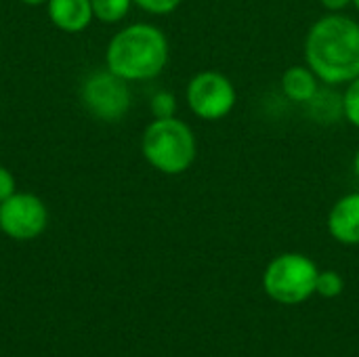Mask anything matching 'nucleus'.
<instances>
[{
	"label": "nucleus",
	"mask_w": 359,
	"mask_h": 357,
	"mask_svg": "<svg viewBox=\"0 0 359 357\" xmlns=\"http://www.w3.org/2000/svg\"><path fill=\"white\" fill-rule=\"evenodd\" d=\"M303 53L324 84H349L359 76V21L343 13L320 17L305 36Z\"/></svg>",
	"instance_id": "nucleus-1"
},
{
	"label": "nucleus",
	"mask_w": 359,
	"mask_h": 357,
	"mask_svg": "<svg viewBox=\"0 0 359 357\" xmlns=\"http://www.w3.org/2000/svg\"><path fill=\"white\" fill-rule=\"evenodd\" d=\"M149 109H151V116L156 120H164V118H172L177 114V99L172 93L168 90H160L151 97L149 101Z\"/></svg>",
	"instance_id": "nucleus-14"
},
{
	"label": "nucleus",
	"mask_w": 359,
	"mask_h": 357,
	"mask_svg": "<svg viewBox=\"0 0 359 357\" xmlns=\"http://www.w3.org/2000/svg\"><path fill=\"white\" fill-rule=\"evenodd\" d=\"M318 274L320 269L309 257L301 252H284L267 265L263 288L276 303L299 305L316 292Z\"/></svg>",
	"instance_id": "nucleus-4"
},
{
	"label": "nucleus",
	"mask_w": 359,
	"mask_h": 357,
	"mask_svg": "<svg viewBox=\"0 0 359 357\" xmlns=\"http://www.w3.org/2000/svg\"><path fill=\"white\" fill-rule=\"evenodd\" d=\"M46 11L53 25L67 34H78L86 29L88 23L95 19L90 0H48Z\"/></svg>",
	"instance_id": "nucleus-9"
},
{
	"label": "nucleus",
	"mask_w": 359,
	"mask_h": 357,
	"mask_svg": "<svg viewBox=\"0 0 359 357\" xmlns=\"http://www.w3.org/2000/svg\"><path fill=\"white\" fill-rule=\"evenodd\" d=\"M320 78L316 72L305 65H292L282 74V90L294 103H309L320 90Z\"/></svg>",
	"instance_id": "nucleus-10"
},
{
	"label": "nucleus",
	"mask_w": 359,
	"mask_h": 357,
	"mask_svg": "<svg viewBox=\"0 0 359 357\" xmlns=\"http://www.w3.org/2000/svg\"><path fill=\"white\" fill-rule=\"evenodd\" d=\"M93 4V15L101 23H118L122 21L130 6L135 4L133 0H90Z\"/></svg>",
	"instance_id": "nucleus-11"
},
{
	"label": "nucleus",
	"mask_w": 359,
	"mask_h": 357,
	"mask_svg": "<svg viewBox=\"0 0 359 357\" xmlns=\"http://www.w3.org/2000/svg\"><path fill=\"white\" fill-rule=\"evenodd\" d=\"M23 4H27V6H40V4H46L48 0H21Z\"/></svg>",
	"instance_id": "nucleus-18"
},
{
	"label": "nucleus",
	"mask_w": 359,
	"mask_h": 357,
	"mask_svg": "<svg viewBox=\"0 0 359 357\" xmlns=\"http://www.w3.org/2000/svg\"><path fill=\"white\" fill-rule=\"evenodd\" d=\"M343 116L351 126L359 128V76L347 84L343 93Z\"/></svg>",
	"instance_id": "nucleus-12"
},
{
	"label": "nucleus",
	"mask_w": 359,
	"mask_h": 357,
	"mask_svg": "<svg viewBox=\"0 0 359 357\" xmlns=\"http://www.w3.org/2000/svg\"><path fill=\"white\" fill-rule=\"evenodd\" d=\"M353 173H355V177L359 179V149L355 151V158H353Z\"/></svg>",
	"instance_id": "nucleus-19"
},
{
	"label": "nucleus",
	"mask_w": 359,
	"mask_h": 357,
	"mask_svg": "<svg viewBox=\"0 0 359 357\" xmlns=\"http://www.w3.org/2000/svg\"><path fill=\"white\" fill-rule=\"evenodd\" d=\"M345 282L341 278V274L328 269V271H320L318 274V282H316V292L326 297V299H334L343 292Z\"/></svg>",
	"instance_id": "nucleus-13"
},
{
	"label": "nucleus",
	"mask_w": 359,
	"mask_h": 357,
	"mask_svg": "<svg viewBox=\"0 0 359 357\" xmlns=\"http://www.w3.org/2000/svg\"><path fill=\"white\" fill-rule=\"evenodd\" d=\"M48 225L46 204L25 191H15L8 200L0 204V231L13 240H34Z\"/></svg>",
	"instance_id": "nucleus-7"
},
{
	"label": "nucleus",
	"mask_w": 359,
	"mask_h": 357,
	"mask_svg": "<svg viewBox=\"0 0 359 357\" xmlns=\"http://www.w3.org/2000/svg\"><path fill=\"white\" fill-rule=\"evenodd\" d=\"M141 154L162 175L187 173L198 156V141L191 126L177 116L151 120L141 139Z\"/></svg>",
	"instance_id": "nucleus-3"
},
{
	"label": "nucleus",
	"mask_w": 359,
	"mask_h": 357,
	"mask_svg": "<svg viewBox=\"0 0 359 357\" xmlns=\"http://www.w3.org/2000/svg\"><path fill=\"white\" fill-rule=\"evenodd\" d=\"M84 107L103 122H120L133 103L128 82L109 69L95 72L82 86Z\"/></svg>",
	"instance_id": "nucleus-6"
},
{
	"label": "nucleus",
	"mask_w": 359,
	"mask_h": 357,
	"mask_svg": "<svg viewBox=\"0 0 359 357\" xmlns=\"http://www.w3.org/2000/svg\"><path fill=\"white\" fill-rule=\"evenodd\" d=\"M320 4L330 13H343L347 6L353 4V0H320Z\"/></svg>",
	"instance_id": "nucleus-17"
},
{
	"label": "nucleus",
	"mask_w": 359,
	"mask_h": 357,
	"mask_svg": "<svg viewBox=\"0 0 359 357\" xmlns=\"http://www.w3.org/2000/svg\"><path fill=\"white\" fill-rule=\"evenodd\" d=\"M168 55V38L158 25L133 23L109 40L105 65L126 82H143L164 72Z\"/></svg>",
	"instance_id": "nucleus-2"
},
{
	"label": "nucleus",
	"mask_w": 359,
	"mask_h": 357,
	"mask_svg": "<svg viewBox=\"0 0 359 357\" xmlns=\"http://www.w3.org/2000/svg\"><path fill=\"white\" fill-rule=\"evenodd\" d=\"M133 2L149 15H168L177 11L183 0H133Z\"/></svg>",
	"instance_id": "nucleus-15"
},
{
	"label": "nucleus",
	"mask_w": 359,
	"mask_h": 357,
	"mask_svg": "<svg viewBox=\"0 0 359 357\" xmlns=\"http://www.w3.org/2000/svg\"><path fill=\"white\" fill-rule=\"evenodd\" d=\"M185 101L191 114L200 120L219 122L233 112L238 103V90L223 72L204 69L187 82Z\"/></svg>",
	"instance_id": "nucleus-5"
},
{
	"label": "nucleus",
	"mask_w": 359,
	"mask_h": 357,
	"mask_svg": "<svg viewBox=\"0 0 359 357\" xmlns=\"http://www.w3.org/2000/svg\"><path fill=\"white\" fill-rule=\"evenodd\" d=\"M330 236L347 246L359 244V191L345 194L328 213Z\"/></svg>",
	"instance_id": "nucleus-8"
},
{
	"label": "nucleus",
	"mask_w": 359,
	"mask_h": 357,
	"mask_svg": "<svg viewBox=\"0 0 359 357\" xmlns=\"http://www.w3.org/2000/svg\"><path fill=\"white\" fill-rule=\"evenodd\" d=\"M15 191L17 189H15V177H13V173L8 168L0 166V204L4 200H8Z\"/></svg>",
	"instance_id": "nucleus-16"
},
{
	"label": "nucleus",
	"mask_w": 359,
	"mask_h": 357,
	"mask_svg": "<svg viewBox=\"0 0 359 357\" xmlns=\"http://www.w3.org/2000/svg\"><path fill=\"white\" fill-rule=\"evenodd\" d=\"M353 6L358 8V13H359V0H353Z\"/></svg>",
	"instance_id": "nucleus-20"
}]
</instances>
